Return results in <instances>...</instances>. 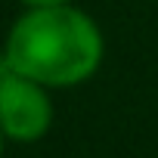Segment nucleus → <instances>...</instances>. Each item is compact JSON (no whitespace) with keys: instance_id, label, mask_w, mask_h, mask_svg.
<instances>
[{"instance_id":"f257e3e1","label":"nucleus","mask_w":158,"mask_h":158,"mask_svg":"<svg viewBox=\"0 0 158 158\" xmlns=\"http://www.w3.org/2000/svg\"><path fill=\"white\" fill-rule=\"evenodd\" d=\"M3 56L13 71L50 90H68L87 84L102 68L106 34L77 3L25 6L6 31Z\"/></svg>"},{"instance_id":"f03ea898","label":"nucleus","mask_w":158,"mask_h":158,"mask_svg":"<svg viewBox=\"0 0 158 158\" xmlns=\"http://www.w3.org/2000/svg\"><path fill=\"white\" fill-rule=\"evenodd\" d=\"M56 109L50 87L31 81V77L10 71L0 81V133L6 143H40L53 127Z\"/></svg>"},{"instance_id":"7ed1b4c3","label":"nucleus","mask_w":158,"mask_h":158,"mask_svg":"<svg viewBox=\"0 0 158 158\" xmlns=\"http://www.w3.org/2000/svg\"><path fill=\"white\" fill-rule=\"evenodd\" d=\"M22 6H68V3H77V0H19Z\"/></svg>"},{"instance_id":"20e7f679","label":"nucleus","mask_w":158,"mask_h":158,"mask_svg":"<svg viewBox=\"0 0 158 158\" xmlns=\"http://www.w3.org/2000/svg\"><path fill=\"white\" fill-rule=\"evenodd\" d=\"M10 71H13V65H10V59L3 56V50H0V81H3V77H6Z\"/></svg>"},{"instance_id":"39448f33","label":"nucleus","mask_w":158,"mask_h":158,"mask_svg":"<svg viewBox=\"0 0 158 158\" xmlns=\"http://www.w3.org/2000/svg\"><path fill=\"white\" fill-rule=\"evenodd\" d=\"M3 149H6V136L0 133V158H3Z\"/></svg>"}]
</instances>
